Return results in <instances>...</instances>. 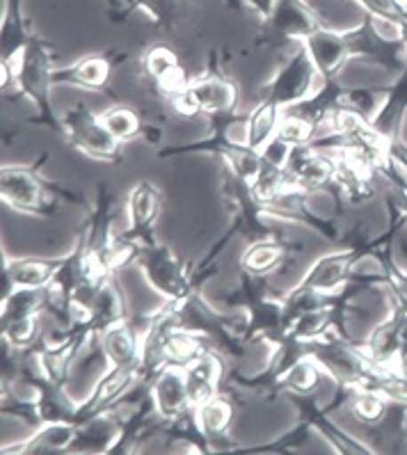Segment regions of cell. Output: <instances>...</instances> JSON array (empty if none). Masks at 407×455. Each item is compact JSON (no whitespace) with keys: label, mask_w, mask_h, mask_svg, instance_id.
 Segmentation results:
<instances>
[{"label":"cell","mask_w":407,"mask_h":455,"mask_svg":"<svg viewBox=\"0 0 407 455\" xmlns=\"http://www.w3.org/2000/svg\"><path fill=\"white\" fill-rule=\"evenodd\" d=\"M3 67V87H14L21 92L23 97L33 101L39 113L44 115V124H49L53 129L60 126V117L53 113L51 106V87L53 83V55L51 46L42 37L35 35L26 44V49L17 55L12 62H0Z\"/></svg>","instance_id":"6da1fadb"},{"label":"cell","mask_w":407,"mask_h":455,"mask_svg":"<svg viewBox=\"0 0 407 455\" xmlns=\"http://www.w3.org/2000/svg\"><path fill=\"white\" fill-rule=\"evenodd\" d=\"M135 263L145 273V279L149 282L151 289L163 295L165 302H181L183 298L197 291L193 273L186 268V263L156 238L140 243Z\"/></svg>","instance_id":"7a4b0ae2"},{"label":"cell","mask_w":407,"mask_h":455,"mask_svg":"<svg viewBox=\"0 0 407 455\" xmlns=\"http://www.w3.org/2000/svg\"><path fill=\"white\" fill-rule=\"evenodd\" d=\"M323 81L325 78L318 74L316 65L311 62L305 46L298 44V51H293L282 62V67L275 71L273 78L263 85L261 101L273 103L279 110H289V108L314 97L318 87L323 85Z\"/></svg>","instance_id":"3957f363"},{"label":"cell","mask_w":407,"mask_h":455,"mask_svg":"<svg viewBox=\"0 0 407 455\" xmlns=\"http://www.w3.org/2000/svg\"><path fill=\"white\" fill-rule=\"evenodd\" d=\"M60 129L76 149L90 158L115 163L122 156V142H117L103 126L101 113L90 110L85 103H76L71 110L60 115Z\"/></svg>","instance_id":"277c9868"},{"label":"cell","mask_w":407,"mask_h":455,"mask_svg":"<svg viewBox=\"0 0 407 455\" xmlns=\"http://www.w3.org/2000/svg\"><path fill=\"white\" fill-rule=\"evenodd\" d=\"M343 35L348 42L350 60H366L394 76H398L407 67V39L387 37L378 26L375 14L366 12L364 21Z\"/></svg>","instance_id":"5b68a950"},{"label":"cell","mask_w":407,"mask_h":455,"mask_svg":"<svg viewBox=\"0 0 407 455\" xmlns=\"http://www.w3.org/2000/svg\"><path fill=\"white\" fill-rule=\"evenodd\" d=\"M51 193H58V188L49 186L33 167L5 165L0 170V197L19 213L49 215L58 202Z\"/></svg>","instance_id":"8992f818"},{"label":"cell","mask_w":407,"mask_h":455,"mask_svg":"<svg viewBox=\"0 0 407 455\" xmlns=\"http://www.w3.org/2000/svg\"><path fill=\"white\" fill-rule=\"evenodd\" d=\"M318 28H323L321 19L307 0H277L273 14L263 21L259 42L266 46L300 44Z\"/></svg>","instance_id":"52a82bcc"},{"label":"cell","mask_w":407,"mask_h":455,"mask_svg":"<svg viewBox=\"0 0 407 455\" xmlns=\"http://www.w3.org/2000/svg\"><path fill=\"white\" fill-rule=\"evenodd\" d=\"M138 385H142L140 378V369H122V366H108L97 382L92 385L90 394L85 401L78 403V414H76V423H83L87 419H94L99 414L113 412L117 403L126 401L131 391Z\"/></svg>","instance_id":"ba28073f"},{"label":"cell","mask_w":407,"mask_h":455,"mask_svg":"<svg viewBox=\"0 0 407 455\" xmlns=\"http://www.w3.org/2000/svg\"><path fill=\"white\" fill-rule=\"evenodd\" d=\"M163 209V193L161 188L156 186L149 179H142V181L135 183L131 188L129 197H126V220H129V227H126V236L131 241L147 243L154 241V227L161 218Z\"/></svg>","instance_id":"9c48e42d"},{"label":"cell","mask_w":407,"mask_h":455,"mask_svg":"<svg viewBox=\"0 0 407 455\" xmlns=\"http://www.w3.org/2000/svg\"><path fill=\"white\" fill-rule=\"evenodd\" d=\"M149 394L151 401H154L156 414L163 423L179 421L193 410L190 394H188L186 369H181V366H165L149 382Z\"/></svg>","instance_id":"30bf717a"},{"label":"cell","mask_w":407,"mask_h":455,"mask_svg":"<svg viewBox=\"0 0 407 455\" xmlns=\"http://www.w3.org/2000/svg\"><path fill=\"white\" fill-rule=\"evenodd\" d=\"M65 257L60 259H7L3 263V275H0V300L14 293L17 289H37L44 291L51 284L62 268Z\"/></svg>","instance_id":"8fae6325"},{"label":"cell","mask_w":407,"mask_h":455,"mask_svg":"<svg viewBox=\"0 0 407 455\" xmlns=\"http://www.w3.org/2000/svg\"><path fill=\"white\" fill-rule=\"evenodd\" d=\"M188 92L197 103L199 113L206 115V117L238 113V106H241V92H238L236 83L229 81L222 74L195 76V78H190Z\"/></svg>","instance_id":"7c38bea8"},{"label":"cell","mask_w":407,"mask_h":455,"mask_svg":"<svg viewBox=\"0 0 407 455\" xmlns=\"http://www.w3.org/2000/svg\"><path fill=\"white\" fill-rule=\"evenodd\" d=\"M305 51L309 53L311 62L316 65L318 74L323 78H337L339 71L346 67L350 60L348 53V42L346 35L337 33L332 28H318L316 33H311L305 42H300Z\"/></svg>","instance_id":"4fadbf2b"},{"label":"cell","mask_w":407,"mask_h":455,"mask_svg":"<svg viewBox=\"0 0 407 455\" xmlns=\"http://www.w3.org/2000/svg\"><path fill=\"white\" fill-rule=\"evenodd\" d=\"M97 337L108 366L140 369V359H142V334L131 325V321L108 327V330H103Z\"/></svg>","instance_id":"5bb4252c"},{"label":"cell","mask_w":407,"mask_h":455,"mask_svg":"<svg viewBox=\"0 0 407 455\" xmlns=\"http://www.w3.org/2000/svg\"><path fill=\"white\" fill-rule=\"evenodd\" d=\"M115 60L110 55H85L76 60L74 65L65 67L53 74L55 85H71L81 87L87 92H101L113 76Z\"/></svg>","instance_id":"9a60e30c"},{"label":"cell","mask_w":407,"mask_h":455,"mask_svg":"<svg viewBox=\"0 0 407 455\" xmlns=\"http://www.w3.org/2000/svg\"><path fill=\"white\" fill-rule=\"evenodd\" d=\"M129 321V314H126V300H124V293L119 289V284L113 277H108L101 286L97 289V293L92 295L90 300V332L101 334L108 327L117 325V323Z\"/></svg>","instance_id":"2e32d148"},{"label":"cell","mask_w":407,"mask_h":455,"mask_svg":"<svg viewBox=\"0 0 407 455\" xmlns=\"http://www.w3.org/2000/svg\"><path fill=\"white\" fill-rule=\"evenodd\" d=\"M293 259L291 245L286 241H279L277 236L252 241L243 252V268L245 273L257 275V277H270L279 268H284V263Z\"/></svg>","instance_id":"e0dca14e"},{"label":"cell","mask_w":407,"mask_h":455,"mask_svg":"<svg viewBox=\"0 0 407 455\" xmlns=\"http://www.w3.org/2000/svg\"><path fill=\"white\" fill-rule=\"evenodd\" d=\"M222 375H225V366L211 350L199 359H195L190 366H186L188 394H190L193 407L220 394Z\"/></svg>","instance_id":"ac0fdd59"},{"label":"cell","mask_w":407,"mask_h":455,"mask_svg":"<svg viewBox=\"0 0 407 455\" xmlns=\"http://www.w3.org/2000/svg\"><path fill=\"white\" fill-rule=\"evenodd\" d=\"M33 28L23 17L21 0H7V10L3 14V26H0V62H12L26 49V44L33 39Z\"/></svg>","instance_id":"d6986e66"},{"label":"cell","mask_w":407,"mask_h":455,"mask_svg":"<svg viewBox=\"0 0 407 455\" xmlns=\"http://www.w3.org/2000/svg\"><path fill=\"white\" fill-rule=\"evenodd\" d=\"M279 117L282 110L268 101H259L252 110H247L245 124H243V142L252 149L261 151L270 140L277 135Z\"/></svg>","instance_id":"ffe728a7"},{"label":"cell","mask_w":407,"mask_h":455,"mask_svg":"<svg viewBox=\"0 0 407 455\" xmlns=\"http://www.w3.org/2000/svg\"><path fill=\"white\" fill-rule=\"evenodd\" d=\"M193 419L204 439H222L234 421V407H231L229 398L218 394V396L195 405Z\"/></svg>","instance_id":"44dd1931"},{"label":"cell","mask_w":407,"mask_h":455,"mask_svg":"<svg viewBox=\"0 0 407 455\" xmlns=\"http://www.w3.org/2000/svg\"><path fill=\"white\" fill-rule=\"evenodd\" d=\"M76 433H78V423H42L37 433L30 435L19 451L30 455L69 451L74 446Z\"/></svg>","instance_id":"7402d4cb"},{"label":"cell","mask_w":407,"mask_h":455,"mask_svg":"<svg viewBox=\"0 0 407 455\" xmlns=\"http://www.w3.org/2000/svg\"><path fill=\"white\" fill-rule=\"evenodd\" d=\"M323 375L325 373L316 359L305 353L284 371V375L277 380V387L291 391V394H298V396H311L321 387Z\"/></svg>","instance_id":"603a6c76"},{"label":"cell","mask_w":407,"mask_h":455,"mask_svg":"<svg viewBox=\"0 0 407 455\" xmlns=\"http://www.w3.org/2000/svg\"><path fill=\"white\" fill-rule=\"evenodd\" d=\"M0 325L28 316H39L44 311V291L17 289L0 300Z\"/></svg>","instance_id":"cb8c5ba5"},{"label":"cell","mask_w":407,"mask_h":455,"mask_svg":"<svg viewBox=\"0 0 407 455\" xmlns=\"http://www.w3.org/2000/svg\"><path fill=\"white\" fill-rule=\"evenodd\" d=\"M321 129H318L316 124L311 122L309 117L305 115L295 113V110H282V117H279V126H277V138L289 145L291 149L293 147H302V145H311L314 140L318 138Z\"/></svg>","instance_id":"d4e9b609"},{"label":"cell","mask_w":407,"mask_h":455,"mask_svg":"<svg viewBox=\"0 0 407 455\" xmlns=\"http://www.w3.org/2000/svg\"><path fill=\"white\" fill-rule=\"evenodd\" d=\"M181 69L183 65L181 60H179V55L172 49H167V46H154V49L147 51L145 58H142V74H145L147 81L154 85V90L161 85L165 78H170L172 74H177V71Z\"/></svg>","instance_id":"484cf974"},{"label":"cell","mask_w":407,"mask_h":455,"mask_svg":"<svg viewBox=\"0 0 407 455\" xmlns=\"http://www.w3.org/2000/svg\"><path fill=\"white\" fill-rule=\"evenodd\" d=\"M101 122L110 135H113L117 142H129L133 140L135 135L142 133V119L140 115L135 113L133 108H126V106H113L103 110L101 113Z\"/></svg>","instance_id":"4316f807"},{"label":"cell","mask_w":407,"mask_h":455,"mask_svg":"<svg viewBox=\"0 0 407 455\" xmlns=\"http://www.w3.org/2000/svg\"><path fill=\"white\" fill-rule=\"evenodd\" d=\"M42 323L44 316H28V318H19V321H12L3 327V339L7 343H12L17 350H33L39 341L44 339L42 332Z\"/></svg>","instance_id":"83f0119b"},{"label":"cell","mask_w":407,"mask_h":455,"mask_svg":"<svg viewBox=\"0 0 407 455\" xmlns=\"http://www.w3.org/2000/svg\"><path fill=\"white\" fill-rule=\"evenodd\" d=\"M364 12L375 14V17H385L391 21H403V3L401 0H357Z\"/></svg>","instance_id":"f1b7e54d"},{"label":"cell","mask_w":407,"mask_h":455,"mask_svg":"<svg viewBox=\"0 0 407 455\" xmlns=\"http://www.w3.org/2000/svg\"><path fill=\"white\" fill-rule=\"evenodd\" d=\"M229 5L234 7H247V10L257 12L259 17L266 21V19L273 14L275 5H277V0H229Z\"/></svg>","instance_id":"f546056e"},{"label":"cell","mask_w":407,"mask_h":455,"mask_svg":"<svg viewBox=\"0 0 407 455\" xmlns=\"http://www.w3.org/2000/svg\"><path fill=\"white\" fill-rule=\"evenodd\" d=\"M133 5L142 7V10H147L149 14H154L156 19H163L165 17V7L167 10L172 7V0H133Z\"/></svg>","instance_id":"4dcf8cb0"},{"label":"cell","mask_w":407,"mask_h":455,"mask_svg":"<svg viewBox=\"0 0 407 455\" xmlns=\"http://www.w3.org/2000/svg\"><path fill=\"white\" fill-rule=\"evenodd\" d=\"M108 3H113V5H115V3H117V5H119V3H122V0H108Z\"/></svg>","instance_id":"1f68e13d"}]
</instances>
